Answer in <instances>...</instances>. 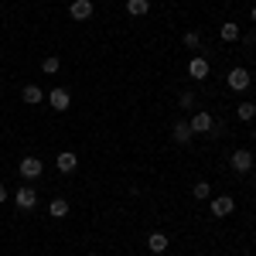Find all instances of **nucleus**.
<instances>
[{"label":"nucleus","mask_w":256,"mask_h":256,"mask_svg":"<svg viewBox=\"0 0 256 256\" xmlns=\"http://www.w3.org/2000/svg\"><path fill=\"white\" fill-rule=\"evenodd\" d=\"M226 82H229V89L242 92V89H250V72H246V68H232V72L226 76Z\"/></svg>","instance_id":"7"},{"label":"nucleus","mask_w":256,"mask_h":256,"mask_svg":"<svg viewBox=\"0 0 256 256\" xmlns=\"http://www.w3.org/2000/svg\"><path fill=\"white\" fill-rule=\"evenodd\" d=\"M218 38L222 41H239V24L236 20H226V24L218 28Z\"/></svg>","instance_id":"14"},{"label":"nucleus","mask_w":256,"mask_h":256,"mask_svg":"<svg viewBox=\"0 0 256 256\" xmlns=\"http://www.w3.org/2000/svg\"><path fill=\"white\" fill-rule=\"evenodd\" d=\"M68 14H72V20H89L92 18V0H72Z\"/></svg>","instance_id":"8"},{"label":"nucleus","mask_w":256,"mask_h":256,"mask_svg":"<svg viewBox=\"0 0 256 256\" xmlns=\"http://www.w3.org/2000/svg\"><path fill=\"white\" fill-rule=\"evenodd\" d=\"M192 102H195V96H192V92H181V106H184V110H192Z\"/></svg>","instance_id":"21"},{"label":"nucleus","mask_w":256,"mask_h":256,"mask_svg":"<svg viewBox=\"0 0 256 256\" xmlns=\"http://www.w3.org/2000/svg\"><path fill=\"white\" fill-rule=\"evenodd\" d=\"M20 99H24L28 106H34V102H41V99H44V92H41V86H34V82H31V86H24Z\"/></svg>","instance_id":"13"},{"label":"nucleus","mask_w":256,"mask_h":256,"mask_svg":"<svg viewBox=\"0 0 256 256\" xmlns=\"http://www.w3.org/2000/svg\"><path fill=\"white\" fill-rule=\"evenodd\" d=\"M250 18H253V20H256V4H253V14H250Z\"/></svg>","instance_id":"23"},{"label":"nucleus","mask_w":256,"mask_h":256,"mask_svg":"<svg viewBox=\"0 0 256 256\" xmlns=\"http://www.w3.org/2000/svg\"><path fill=\"white\" fill-rule=\"evenodd\" d=\"M188 126H192V134H212L216 120H212V113H195V116L188 120Z\"/></svg>","instance_id":"4"},{"label":"nucleus","mask_w":256,"mask_h":256,"mask_svg":"<svg viewBox=\"0 0 256 256\" xmlns=\"http://www.w3.org/2000/svg\"><path fill=\"white\" fill-rule=\"evenodd\" d=\"M62 68V62H58V55H48V58L41 62V72H48V76H55Z\"/></svg>","instance_id":"19"},{"label":"nucleus","mask_w":256,"mask_h":256,"mask_svg":"<svg viewBox=\"0 0 256 256\" xmlns=\"http://www.w3.org/2000/svg\"><path fill=\"white\" fill-rule=\"evenodd\" d=\"M126 10H130L134 18H144V14L150 10V0H126Z\"/></svg>","instance_id":"16"},{"label":"nucleus","mask_w":256,"mask_h":256,"mask_svg":"<svg viewBox=\"0 0 256 256\" xmlns=\"http://www.w3.org/2000/svg\"><path fill=\"white\" fill-rule=\"evenodd\" d=\"M229 164H232V171H236V174H246V171L253 168L256 160H253V154H250V150H232Z\"/></svg>","instance_id":"6"},{"label":"nucleus","mask_w":256,"mask_h":256,"mask_svg":"<svg viewBox=\"0 0 256 256\" xmlns=\"http://www.w3.org/2000/svg\"><path fill=\"white\" fill-rule=\"evenodd\" d=\"M14 205H18L20 212H31V208L38 205V192H34L31 184H20V188H18V195H14Z\"/></svg>","instance_id":"3"},{"label":"nucleus","mask_w":256,"mask_h":256,"mask_svg":"<svg viewBox=\"0 0 256 256\" xmlns=\"http://www.w3.org/2000/svg\"><path fill=\"white\" fill-rule=\"evenodd\" d=\"M168 246H171V239L164 236V232H150V236H147V250H150V253H164Z\"/></svg>","instance_id":"12"},{"label":"nucleus","mask_w":256,"mask_h":256,"mask_svg":"<svg viewBox=\"0 0 256 256\" xmlns=\"http://www.w3.org/2000/svg\"><path fill=\"white\" fill-rule=\"evenodd\" d=\"M55 168H58L62 174H72V171H76V168H79V158H76V154H72V150H62L58 158H55Z\"/></svg>","instance_id":"9"},{"label":"nucleus","mask_w":256,"mask_h":256,"mask_svg":"<svg viewBox=\"0 0 256 256\" xmlns=\"http://www.w3.org/2000/svg\"><path fill=\"white\" fill-rule=\"evenodd\" d=\"M192 195L205 202V198L212 195V184H208V181H195V184H192Z\"/></svg>","instance_id":"18"},{"label":"nucleus","mask_w":256,"mask_h":256,"mask_svg":"<svg viewBox=\"0 0 256 256\" xmlns=\"http://www.w3.org/2000/svg\"><path fill=\"white\" fill-rule=\"evenodd\" d=\"M48 212H52V218H65L68 216V202H65V198H52Z\"/></svg>","instance_id":"15"},{"label":"nucleus","mask_w":256,"mask_h":256,"mask_svg":"<svg viewBox=\"0 0 256 256\" xmlns=\"http://www.w3.org/2000/svg\"><path fill=\"white\" fill-rule=\"evenodd\" d=\"M236 116L242 120V123H250V120L256 116V102H239V106H236Z\"/></svg>","instance_id":"17"},{"label":"nucleus","mask_w":256,"mask_h":256,"mask_svg":"<svg viewBox=\"0 0 256 256\" xmlns=\"http://www.w3.org/2000/svg\"><path fill=\"white\" fill-rule=\"evenodd\" d=\"M48 102H52V110H55V113H65V110H68V106H72V96H68V89H52V92H48Z\"/></svg>","instance_id":"5"},{"label":"nucleus","mask_w":256,"mask_h":256,"mask_svg":"<svg viewBox=\"0 0 256 256\" xmlns=\"http://www.w3.org/2000/svg\"><path fill=\"white\" fill-rule=\"evenodd\" d=\"M188 76H192V79H208V62L202 58V55H195V58L188 62Z\"/></svg>","instance_id":"10"},{"label":"nucleus","mask_w":256,"mask_h":256,"mask_svg":"<svg viewBox=\"0 0 256 256\" xmlns=\"http://www.w3.org/2000/svg\"><path fill=\"white\" fill-rule=\"evenodd\" d=\"M232 208H236V198H232V195H216L212 202H208V212H212L216 218L232 216Z\"/></svg>","instance_id":"2"},{"label":"nucleus","mask_w":256,"mask_h":256,"mask_svg":"<svg viewBox=\"0 0 256 256\" xmlns=\"http://www.w3.org/2000/svg\"><path fill=\"white\" fill-rule=\"evenodd\" d=\"M18 171H20V178H24V181H34V178L44 174V160H41V158H20Z\"/></svg>","instance_id":"1"},{"label":"nucleus","mask_w":256,"mask_h":256,"mask_svg":"<svg viewBox=\"0 0 256 256\" xmlns=\"http://www.w3.org/2000/svg\"><path fill=\"white\" fill-rule=\"evenodd\" d=\"M184 44H188V48H198V44H202V34H198V31H188V34H184Z\"/></svg>","instance_id":"20"},{"label":"nucleus","mask_w":256,"mask_h":256,"mask_svg":"<svg viewBox=\"0 0 256 256\" xmlns=\"http://www.w3.org/2000/svg\"><path fill=\"white\" fill-rule=\"evenodd\" d=\"M171 137H174L178 144H188V140L195 137V134H192V126H188V120H178L174 126H171Z\"/></svg>","instance_id":"11"},{"label":"nucleus","mask_w":256,"mask_h":256,"mask_svg":"<svg viewBox=\"0 0 256 256\" xmlns=\"http://www.w3.org/2000/svg\"><path fill=\"white\" fill-rule=\"evenodd\" d=\"M253 140H256V130H253Z\"/></svg>","instance_id":"24"},{"label":"nucleus","mask_w":256,"mask_h":256,"mask_svg":"<svg viewBox=\"0 0 256 256\" xmlns=\"http://www.w3.org/2000/svg\"><path fill=\"white\" fill-rule=\"evenodd\" d=\"M4 202H7V188L0 184V205H4Z\"/></svg>","instance_id":"22"}]
</instances>
